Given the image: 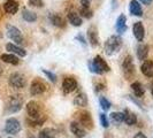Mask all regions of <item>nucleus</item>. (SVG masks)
<instances>
[{
  "label": "nucleus",
  "instance_id": "obj_20",
  "mask_svg": "<svg viewBox=\"0 0 153 138\" xmlns=\"http://www.w3.org/2000/svg\"><path fill=\"white\" fill-rule=\"evenodd\" d=\"M67 17H68L69 23H70L71 25H74V27H81L82 23H83L82 19H81V16L78 15L77 13H75V12H70V13H68Z\"/></svg>",
  "mask_w": 153,
  "mask_h": 138
},
{
  "label": "nucleus",
  "instance_id": "obj_9",
  "mask_svg": "<svg viewBox=\"0 0 153 138\" xmlns=\"http://www.w3.org/2000/svg\"><path fill=\"white\" fill-rule=\"evenodd\" d=\"M122 69H123V73L126 74L127 77H131L135 74V66H134L131 55H127L124 58V60L122 62Z\"/></svg>",
  "mask_w": 153,
  "mask_h": 138
},
{
  "label": "nucleus",
  "instance_id": "obj_28",
  "mask_svg": "<svg viewBox=\"0 0 153 138\" xmlns=\"http://www.w3.org/2000/svg\"><path fill=\"white\" fill-rule=\"evenodd\" d=\"M56 137V131L51 128H46L43 131H40L38 138H55Z\"/></svg>",
  "mask_w": 153,
  "mask_h": 138
},
{
  "label": "nucleus",
  "instance_id": "obj_12",
  "mask_svg": "<svg viewBox=\"0 0 153 138\" xmlns=\"http://www.w3.org/2000/svg\"><path fill=\"white\" fill-rule=\"evenodd\" d=\"M77 88V82L74 77H66L62 83V90L65 93H70L75 91Z\"/></svg>",
  "mask_w": 153,
  "mask_h": 138
},
{
  "label": "nucleus",
  "instance_id": "obj_11",
  "mask_svg": "<svg viewBox=\"0 0 153 138\" xmlns=\"http://www.w3.org/2000/svg\"><path fill=\"white\" fill-rule=\"evenodd\" d=\"M70 131L77 138H84L86 136V131H85L84 127L81 123L77 122V121H74V122L70 123Z\"/></svg>",
  "mask_w": 153,
  "mask_h": 138
},
{
  "label": "nucleus",
  "instance_id": "obj_2",
  "mask_svg": "<svg viewBox=\"0 0 153 138\" xmlns=\"http://www.w3.org/2000/svg\"><path fill=\"white\" fill-rule=\"evenodd\" d=\"M122 47V38L120 36L113 35L107 39L105 43V52L108 55H112L114 53H117Z\"/></svg>",
  "mask_w": 153,
  "mask_h": 138
},
{
  "label": "nucleus",
  "instance_id": "obj_38",
  "mask_svg": "<svg viewBox=\"0 0 153 138\" xmlns=\"http://www.w3.org/2000/svg\"><path fill=\"white\" fill-rule=\"evenodd\" d=\"M104 88H105V85L104 84H98L97 85V88H96V90H97V91H101V90H104Z\"/></svg>",
  "mask_w": 153,
  "mask_h": 138
},
{
  "label": "nucleus",
  "instance_id": "obj_18",
  "mask_svg": "<svg viewBox=\"0 0 153 138\" xmlns=\"http://www.w3.org/2000/svg\"><path fill=\"white\" fill-rule=\"evenodd\" d=\"M129 9H130V13L132 14V15L138 16V17H140V16L143 15V9H142V6H140V4L138 2L137 0H131Z\"/></svg>",
  "mask_w": 153,
  "mask_h": 138
},
{
  "label": "nucleus",
  "instance_id": "obj_44",
  "mask_svg": "<svg viewBox=\"0 0 153 138\" xmlns=\"http://www.w3.org/2000/svg\"><path fill=\"white\" fill-rule=\"evenodd\" d=\"M0 138H1V137H0Z\"/></svg>",
  "mask_w": 153,
  "mask_h": 138
},
{
  "label": "nucleus",
  "instance_id": "obj_39",
  "mask_svg": "<svg viewBox=\"0 0 153 138\" xmlns=\"http://www.w3.org/2000/svg\"><path fill=\"white\" fill-rule=\"evenodd\" d=\"M140 2L144 4V5H150L152 2V0H140Z\"/></svg>",
  "mask_w": 153,
  "mask_h": 138
},
{
  "label": "nucleus",
  "instance_id": "obj_42",
  "mask_svg": "<svg viewBox=\"0 0 153 138\" xmlns=\"http://www.w3.org/2000/svg\"><path fill=\"white\" fill-rule=\"evenodd\" d=\"M29 138H33V137H29Z\"/></svg>",
  "mask_w": 153,
  "mask_h": 138
},
{
  "label": "nucleus",
  "instance_id": "obj_40",
  "mask_svg": "<svg viewBox=\"0 0 153 138\" xmlns=\"http://www.w3.org/2000/svg\"><path fill=\"white\" fill-rule=\"evenodd\" d=\"M2 71H4V68H2V66H1V65H0V75H1V74H2Z\"/></svg>",
  "mask_w": 153,
  "mask_h": 138
},
{
  "label": "nucleus",
  "instance_id": "obj_31",
  "mask_svg": "<svg viewBox=\"0 0 153 138\" xmlns=\"http://www.w3.org/2000/svg\"><path fill=\"white\" fill-rule=\"evenodd\" d=\"M99 102H100V106H101V108H102L104 111H108V109L111 108V106H112L111 101H109L107 98H105V97H100Z\"/></svg>",
  "mask_w": 153,
  "mask_h": 138
},
{
  "label": "nucleus",
  "instance_id": "obj_16",
  "mask_svg": "<svg viewBox=\"0 0 153 138\" xmlns=\"http://www.w3.org/2000/svg\"><path fill=\"white\" fill-rule=\"evenodd\" d=\"M115 28H116V31L119 33H123V32L127 31V17H126V15L121 14V15L117 17Z\"/></svg>",
  "mask_w": 153,
  "mask_h": 138
},
{
  "label": "nucleus",
  "instance_id": "obj_4",
  "mask_svg": "<svg viewBox=\"0 0 153 138\" xmlns=\"http://www.w3.org/2000/svg\"><path fill=\"white\" fill-rule=\"evenodd\" d=\"M27 84L25 77L21 73H13L9 76V85L14 89H23Z\"/></svg>",
  "mask_w": 153,
  "mask_h": 138
},
{
  "label": "nucleus",
  "instance_id": "obj_33",
  "mask_svg": "<svg viewBox=\"0 0 153 138\" xmlns=\"http://www.w3.org/2000/svg\"><path fill=\"white\" fill-rule=\"evenodd\" d=\"M42 71L45 74L46 76H47V78H48L51 82H53V83H55V82H56V75H55L54 73H52V71H48V70H46V69H42Z\"/></svg>",
  "mask_w": 153,
  "mask_h": 138
},
{
  "label": "nucleus",
  "instance_id": "obj_30",
  "mask_svg": "<svg viewBox=\"0 0 153 138\" xmlns=\"http://www.w3.org/2000/svg\"><path fill=\"white\" fill-rule=\"evenodd\" d=\"M79 14H81V16L85 17V19H91L93 16V12L89 7H83L82 6V8L79 9Z\"/></svg>",
  "mask_w": 153,
  "mask_h": 138
},
{
  "label": "nucleus",
  "instance_id": "obj_3",
  "mask_svg": "<svg viewBox=\"0 0 153 138\" xmlns=\"http://www.w3.org/2000/svg\"><path fill=\"white\" fill-rule=\"evenodd\" d=\"M23 106V98L20 94L12 96L7 102V111L9 113H16L19 111H21Z\"/></svg>",
  "mask_w": 153,
  "mask_h": 138
},
{
  "label": "nucleus",
  "instance_id": "obj_7",
  "mask_svg": "<svg viewBox=\"0 0 153 138\" xmlns=\"http://www.w3.org/2000/svg\"><path fill=\"white\" fill-rule=\"evenodd\" d=\"M45 91H46V84L43 81L36 78V79H33L31 82V85H30L31 96H39V94L44 93Z\"/></svg>",
  "mask_w": 153,
  "mask_h": 138
},
{
  "label": "nucleus",
  "instance_id": "obj_37",
  "mask_svg": "<svg viewBox=\"0 0 153 138\" xmlns=\"http://www.w3.org/2000/svg\"><path fill=\"white\" fill-rule=\"evenodd\" d=\"M132 138H147V137H146L144 134H142V132H138V134H136V135H135V136H134Z\"/></svg>",
  "mask_w": 153,
  "mask_h": 138
},
{
  "label": "nucleus",
  "instance_id": "obj_22",
  "mask_svg": "<svg viewBox=\"0 0 153 138\" xmlns=\"http://www.w3.org/2000/svg\"><path fill=\"white\" fill-rule=\"evenodd\" d=\"M149 55V46L146 44H139L137 47V58L140 61H144Z\"/></svg>",
  "mask_w": 153,
  "mask_h": 138
},
{
  "label": "nucleus",
  "instance_id": "obj_36",
  "mask_svg": "<svg viewBox=\"0 0 153 138\" xmlns=\"http://www.w3.org/2000/svg\"><path fill=\"white\" fill-rule=\"evenodd\" d=\"M81 4L83 7H89L91 4V0H81Z\"/></svg>",
  "mask_w": 153,
  "mask_h": 138
},
{
  "label": "nucleus",
  "instance_id": "obj_26",
  "mask_svg": "<svg viewBox=\"0 0 153 138\" xmlns=\"http://www.w3.org/2000/svg\"><path fill=\"white\" fill-rule=\"evenodd\" d=\"M131 90L135 93V96L138 97V98H142L144 96V93H145V90H144L143 85L140 84L139 82H134L131 84Z\"/></svg>",
  "mask_w": 153,
  "mask_h": 138
},
{
  "label": "nucleus",
  "instance_id": "obj_43",
  "mask_svg": "<svg viewBox=\"0 0 153 138\" xmlns=\"http://www.w3.org/2000/svg\"><path fill=\"white\" fill-rule=\"evenodd\" d=\"M9 138H12V137H9Z\"/></svg>",
  "mask_w": 153,
  "mask_h": 138
},
{
  "label": "nucleus",
  "instance_id": "obj_13",
  "mask_svg": "<svg viewBox=\"0 0 153 138\" xmlns=\"http://www.w3.org/2000/svg\"><path fill=\"white\" fill-rule=\"evenodd\" d=\"M132 31H134V36L136 37L138 42H142L144 39L145 36V29H144V25L142 22H135L134 27H132Z\"/></svg>",
  "mask_w": 153,
  "mask_h": 138
},
{
  "label": "nucleus",
  "instance_id": "obj_8",
  "mask_svg": "<svg viewBox=\"0 0 153 138\" xmlns=\"http://www.w3.org/2000/svg\"><path fill=\"white\" fill-rule=\"evenodd\" d=\"M7 35L13 42H15V44H22L23 43V36L21 31L14 25H7Z\"/></svg>",
  "mask_w": 153,
  "mask_h": 138
},
{
  "label": "nucleus",
  "instance_id": "obj_19",
  "mask_svg": "<svg viewBox=\"0 0 153 138\" xmlns=\"http://www.w3.org/2000/svg\"><path fill=\"white\" fill-rule=\"evenodd\" d=\"M6 50L9 51L10 53L19 55V56H25V55H27V52L23 50L22 47L15 45V44H12V43H9V44L6 45Z\"/></svg>",
  "mask_w": 153,
  "mask_h": 138
},
{
  "label": "nucleus",
  "instance_id": "obj_24",
  "mask_svg": "<svg viewBox=\"0 0 153 138\" xmlns=\"http://www.w3.org/2000/svg\"><path fill=\"white\" fill-rule=\"evenodd\" d=\"M74 105L77 107H85L88 105V97L85 93H78L74 98Z\"/></svg>",
  "mask_w": 153,
  "mask_h": 138
},
{
  "label": "nucleus",
  "instance_id": "obj_23",
  "mask_svg": "<svg viewBox=\"0 0 153 138\" xmlns=\"http://www.w3.org/2000/svg\"><path fill=\"white\" fill-rule=\"evenodd\" d=\"M1 60H2L4 62H6V63H9V65H14V66L19 65V62H20L19 58L13 53L2 54V55H1Z\"/></svg>",
  "mask_w": 153,
  "mask_h": 138
},
{
  "label": "nucleus",
  "instance_id": "obj_27",
  "mask_svg": "<svg viewBox=\"0 0 153 138\" xmlns=\"http://www.w3.org/2000/svg\"><path fill=\"white\" fill-rule=\"evenodd\" d=\"M22 17L23 20L27 21V22H35L37 20V14L29 10V9H24L22 13Z\"/></svg>",
  "mask_w": 153,
  "mask_h": 138
},
{
  "label": "nucleus",
  "instance_id": "obj_10",
  "mask_svg": "<svg viewBox=\"0 0 153 138\" xmlns=\"http://www.w3.org/2000/svg\"><path fill=\"white\" fill-rule=\"evenodd\" d=\"M27 112L30 119H39L40 117V108L38 102L31 100L27 104Z\"/></svg>",
  "mask_w": 153,
  "mask_h": 138
},
{
  "label": "nucleus",
  "instance_id": "obj_15",
  "mask_svg": "<svg viewBox=\"0 0 153 138\" xmlns=\"http://www.w3.org/2000/svg\"><path fill=\"white\" fill-rule=\"evenodd\" d=\"M123 122L128 125H134L137 122V116L135 113H132L129 109H126L123 112Z\"/></svg>",
  "mask_w": 153,
  "mask_h": 138
},
{
  "label": "nucleus",
  "instance_id": "obj_41",
  "mask_svg": "<svg viewBox=\"0 0 153 138\" xmlns=\"http://www.w3.org/2000/svg\"><path fill=\"white\" fill-rule=\"evenodd\" d=\"M151 93H152V96H153V89H152V91H151Z\"/></svg>",
  "mask_w": 153,
  "mask_h": 138
},
{
  "label": "nucleus",
  "instance_id": "obj_5",
  "mask_svg": "<svg viewBox=\"0 0 153 138\" xmlns=\"http://www.w3.org/2000/svg\"><path fill=\"white\" fill-rule=\"evenodd\" d=\"M76 120L77 122L81 123L84 128H89V129L93 128V121H92L91 115L86 111H79L78 113H76Z\"/></svg>",
  "mask_w": 153,
  "mask_h": 138
},
{
  "label": "nucleus",
  "instance_id": "obj_34",
  "mask_svg": "<svg viewBox=\"0 0 153 138\" xmlns=\"http://www.w3.org/2000/svg\"><path fill=\"white\" fill-rule=\"evenodd\" d=\"M29 5L33 7H42L43 6V0H29Z\"/></svg>",
  "mask_w": 153,
  "mask_h": 138
},
{
  "label": "nucleus",
  "instance_id": "obj_21",
  "mask_svg": "<svg viewBox=\"0 0 153 138\" xmlns=\"http://www.w3.org/2000/svg\"><path fill=\"white\" fill-rule=\"evenodd\" d=\"M50 21L52 22L53 25L58 27V28H65L66 27V21L62 16L58 15V14H51L50 15Z\"/></svg>",
  "mask_w": 153,
  "mask_h": 138
},
{
  "label": "nucleus",
  "instance_id": "obj_32",
  "mask_svg": "<svg viewBox=\"0 0 153 138\" xmlns=\"http://www.w3.org/2000/svg\"><path fill=\"white\" fill-rule=\"evenodd\" d=\"M99 119H100V123L104 128H108L109 127V121L107 119V115H105L104 113H100L99 114Z\"/></svg>",
  "mask_w": 153,
  "mask_h": 138
},
{
  "label": "nucleus",
  "instance_id": "obj_35",
  "mask_svg": "<svg viewBox=\"0 0 153 138\" xmlns=\"http://www.w3.org/2000/svg\"><path fill=\"white\" fill-rule=\"evenodd\" d=\"M76 39H77V40H79V42H81V43H82L83 45H86V40L84 39L83 35H81V33H79V35H77V36H76Z\"/></svg>",
  "mask_w": 153,
  "mask_h": 138
},
{
  "label": "nucleus",
  "instance_id": "obj_1",
  "mask_svg": "<svg viewBox=\"0 0 153 138\" xmlns=\"http://www.w3.org/2000/svg\"><path fill=\"white\" fill-rule=\"evenodd\" d=\"M89 67L92 73H96L98 75H102L105 73L109 71V66L107 65V62L102 59V56L97 55L90 63H89Z\"/></svg>",
  "mask_w": 153,
  "mask_h": 138
},
{
  "label": "nucleus",
  "instance_id": "obj_17",
  "mask_svg": "<svg viewBox=\"0 0 153 138\" xmlns=\"http://www.w3.org/2000/svg\"><path fill=\"white\" fill-rule=\"evenodd\" d=\"M88 37H89V42L92 46H97L99 44V40H98V32L96 27H90L89 30H88Z\"/></svg>",
  "mask_w": 153,
  "mask_h": 138
},
{
  "label": "nucleus",
  "instance_id": "obj_25",
  "mask_svg": "<svg viewBox=\"0 0 153 138\" xmlns=\"http://www.w3.org/2000/svg\"><path fill=\"white\" fill-rule=\"evenodd\" d=\"M142 73L147 77H153V62L152 61H144V63L140 67Z\"/></svg>",
  "mask_w": 153,
  "mask_h": 138
},
{
  "label": "nucleus",
  "instance_id": "obj_6",
  "mask_svg": "<svg viewBox=\"0 0 153 138\" xmlns=\"http://www.w3.org/2000/svg\"><path fill=\"white\" fill-rule=\"evenodd\" d=\"M5 131L8 135H16L21 131V123L19 122V120L10 117L5 123Z\"/></svg>",
  "mask_w": 153,
  "mask_h": 138
},
{
  "label": "nucleus",
  "instance_id": "obj_29",
  "mask_svg": "<svg viewBox=\"0 0 153 138\" xmlns=\"http://www.w3.org/2000/svg\"><path fill=\"white\" fill-rule=\"evenodd\" d=\"M109 117L113 123H121L123 122V112H113L111 113Z\"/></svg>",
  "mask_w": 153,
  "mask_h": 138
},
{
  "label": "nucleus",
  "instance_id": "obj_14",
  "mask_svg": "<svg viewBox=\"0 0 153 138\" xmlns=\"http://www.w3.org/2000/svg\"><path fill=\"white\" fill-rule=\"evenodd\" d=\"M4 9L7 14L14 15L19 10V2L16 0H6L4 4Z\"/></svg>",
  "mask_w": 153,
  "mask_h": 138
}]
</instances>
